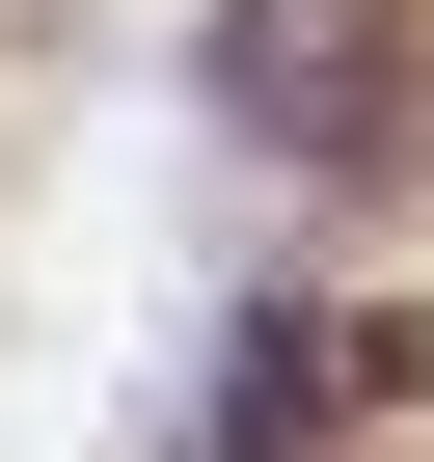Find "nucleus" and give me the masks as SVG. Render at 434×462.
<instances>
[{
    "label": "nucleus",
    "instance_id": "1",
    "mask_svg": "<svg viewBox=\"0 0 434 462\" xmlns=\"http://www.w3.org/2000/svg\"><path fill=\"white\" fill-rule=\"evenodd\" d=\"M217 109L272 163H407V0H217Z\"/></svg>",
    "mask_w": 434,
    "mask_h": 462
}]
</instances>
